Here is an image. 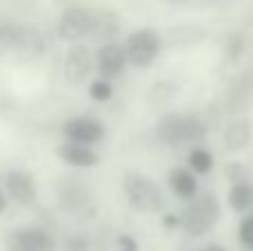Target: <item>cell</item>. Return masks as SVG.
Returning a JSON list of instances; mask_svg holds the SVG:
<instances>
[{
  "instance_id": "obj_1",
  "label": "cell",
  "mask_w": 253,
  "mask_h": 251,
  "mask_svg": "<svg viewBox=\"0 0 253 251\" xmlns=\"http://www.w3.org/2000/svg\"><path fill=\"white\" fill-rule=\"evenodd\" d=\"M207 133H209V127L205 120L196 114H184V111H167L158 118L153 127L156 140L169 149L202 145L207 140Z\"/></svg>"
},
{
  "instance_id": "obj_2",
  "label": "cell",
  "mask_w": 253,
  "mask_h": 251,
  "mask_svg": "<svg viewBox=\"0 0 253 251\" xmlns=\"http://www.w3.org/2000/svg\"><path fill=\"white\" fill-rule=\"evenodd\" d=\"M220 218H222V205L215 191H198L191 200L184 203V209L180 211V229H184L193 238H200L218 227Z\"/></svg>"
},
{
  "instance_id": "obj_3",
  "label": "cell",
  "mask_w": 253,
  "mask_h": 251,
  "mask_svg": "<svg viewBox=\"0 0 253 251\" xmlns=\"http://www.w3.org/2000/svg\"><path fill=\"white\" fill-rule=\"evenodd\" d=\"M123 191H125V198L129 203V207L138 213H144V216L160 213L167 205L160 185L151 176H147L142 171H135V169L125 171Z\"/></svg>"
},
{
  "instance_id": "obj_4",
  "label": "cell",
  "mask_w": 253,
  "mask_h": 251,
  "mask_svg": "<svg viewBox=\"0 0 253 251\" xmlns=\"http://www.w3.org/2000/svg\"><path fill=\"white\" fill-rule=\"evenodd\" d=\"M125 51L126 60L133 69H149L165 51V38L162 31L156 27H138L125 36Z\"/></svg>"
},
{
  "instance_id": "obj_5",
  "label": "cell",
  "mask_w": 253,
  "mask_h": 251,
  "mask_svg": "<svg viewBox=\"0 0 253 251\" xmlns=\"http://www.w3.org/2000/svg\"><path fill=\"white\" fill-rule=\"evenodd\" d=\"M58 205L67 216L93 218L98 211L91 189L83 178H62L58 187Z\"/></svg>"
},
{
  "instance_id": "obj_6",
  "label": "cell",
  "mask_w": 253,
  "mask_h": 251,
  "mask_svg": "<svg viewBox=\"0 0 253 251\" xmlns=\"http://www.w3.org/2000/svg\"><path fill=\"white\" fill-rule=\"evenodd\" d=\"M96 71V51L84 42H71L62 58V76L71 87L84 84Z\"/></svg>"
},
{
  "instance_id": "obj_7",
  "label": "cell",
  "mask_w": 253,
  "mask_h": 251,
  "mask_svg": "<svg viewBox=\"0 0 253 251\" xmlns=\"http://www.w3.org/2000/svg\"><path fill=\"white\" fill-rule=\"evenodd\" d=\"M91 25H93V11L87 7H67L60 11L56 20V34L62 42L71 44V42H83L84 38H89L91 34Z\"/></svg>"
},
{
  "instance_id": "obj_8",
  "label": "cell",
  "mask_w": 253,
  "mask_h": 251,
  "mask_svg": "<svg viewBox=\"0 0 253 251\" xmlns=\"http://www.w3.org/2000/svg\"><path fill=\"white\" fill-rule=\"evenodd\" d=\"M62 138L71 142H80V145H89L96 147L105 140L107 129L93 116H74V118H67L60 127Z\"/></svg>"
},
{
  "instance_id": "obj_9",
  "label": "cell",
  "mask_w": 253,
  "mask_h": 251,
  "mask_svg": "<svg viewBox=\"0 0 253 251\" xmlns=\"http://www.w3.org/2000/svg\"><path fill=\"white\" fill-rule=\"evenodd\" d=\"M167 51H189V49L198 47V44L207 42L209 38V29L198 22H180V25H171L162 31Z\"/></svg>"
},
{
  "instance_id": "obj_10",
  "label": "cell",
  "mask_w": 253,
  "mask_h": 251,
  "mask_svg": "<svg viewBox=\"0 0 253 251\" xmlns=\"http://www.w3.org/2000/svg\"><path fill=\"white\" fill-rule=\"evenodd\" d=\"M4 191L9 200L20 207H34L38 200V182L27 169H9L4 176Z\"/></svg>"
},
{
  "instance_id": "obj_11",
  "label": "cell",
  "mask_w": 253,
  "mask_h": 251,
  "mask_svg": "<svg viewBox=\"0 0 253 251\" xmlns=\"http://www.w3.org/2000/svg\"><path fill=\"white\" fill-rule=\"evenodd\" d=\"M129 67L126 60L125 44L114 40V42H102L96 49V76L107 80H116L125 74V69Z\"/></svg>"
},
{
  "instance_id": "obj_12",
  "label": "cell",
  "mask_w": 253,
  "mask_h": 251,
  "mask_svg": "<svg viewBox=\"0 0 253 251\" xmlns=\"http://www.w3.org/2000/svg\"><path fill=\"white\" fill-rule=\"evenodd\" d=\"M9 251H53L56 240L42 227H20L7 236Z\"/></svg>"
},
{
  "instance_id": "obj_13",
  "label": "cell",
  "mask_w": 253,
  "mask_h": 251,
  "mask_svg": "<svg viewBox=\"0 0 253 251\" xmlns=\"http://www.w3.org/2000/svg\"><path fill=\"white\" fill-rule=\"evenodd\" d=\"M56 156L60 158V163H65L67 167L74 169H93L100 165V154L96 151V147L80 145V142L65 140L56 147Z\"/></svg>"
},
{
  "instance_id": "obj_14",
  "label": "cell",
  "mask_w": 253,
  "mask_h": 251,
  "mask_svg": "<svg viewBox=\"0 0 253 251\" xmlns=\"http://www.w3.org/2000/svg\"><path fill=\"white\" fill-rule=\"evenodd\" d=\"M123 34V16L114 9H98L93 11V25L89 38L96 40L98 44L102 42H114Z\"/></svg>"
},
{
  "instance_id": "obj_15",
  "label": "cell",
  "mask_w": 253,
  "mask_h": 251,
  "mask_svg": "<svg viewBox=\"0 0 253 251\" xmlns=\"http://www.w3.org/2000/svg\"><path fill=\"white\" fill-rule=\"evenodd\" d=\"M253 142V123L245 116L231 118L222 129V145L229 154L245 151Z\"/></svg>"
},
{
  "instance_id": "obj_16",
  "label": "cell",
  "mask_w": 253,
  "mask_h": 251,
  "mask_svg": "<svg viewBox=\"0 0 253 251\" xmlns=\"http://www.w3.org/2000/svg\"><path fill=\"white\" fill-rule=\"evenodd\" d=\"M167 185L173 191V196H178L182 203L191 200L193 196L200 191V182H198V176L184 165H178V167H171L167 171Z\"/></svg>"
},
{
  "instance_id": "obj_17",
  "label": "cell",
  "mask_w": 253,
  "mask_h": 251,
  "mask_svg": "<svg viewBox=\"0 0 253 251\" xmlns=\"http://www.w3.org/2000/svg\"><path fill=\"white\" fill-rule=\"evenodd\" d=\"M47 51V38L36 25L18 22V42L16 53H22L27 58H40Z\"/></svg>"
},
{
  "instance_id": "obj_18",
  "label": "cell",
  "mask_w": 253,
  "mask_h": 251,
  "mask_svg": "<svg viewBox=\"0 0 253 251\" xmlns=\"http://www.w3.org/2000/svg\"><path fill=\"white\" fill-rule=\"evenodd\" d=\"M227 205L238 216L253 211V180L231 182L227 191Z\"/></svg>"
},
{
  "instance_id": "obj_19",
  "label": "cell",
  "mask_w": 253,
  "mask_h": 251,
  "mask_svg": "<svg viewBox=\"0 0 253 251\" xmlns=\"http://www.w3.org/2000/svg\"><path fill=\"white\" fill-rule=\"evenodd\" d=\"M187 167L191 169L196 176H209L215 167V156L209 147L205 145H193L187 151Z\"/></svg>"
},
{
  "instance_id": "obj_20",
  "label": "cell",
  "mask_w": 253,
  "mask_h": 251,
  "mask_svg": "<svg viewBox=\"0 0 253 251\" xmlns=\"http://www.w3.org/2000/svg\"><path fill=\"white\" fill-rule=\"evenodd\" d=\"M175 93H178V84H173L171 80H160V83H156L151 87V91H149V102L156 107H162V105H167Z\"/></svg>"
},
{
  "instance_id": "obj_21",
  "label": "cell",
  "mask_w": 253,
  "mask_h": 251,
  "mask_svg": "<svg viewBox=\"0 0 253 251\" xmlns=\"http://www.w3.org/2000/svg\"><path fill=\"white\" fill-rule=\"evenodd\" d=\"M87 91H89V96H91V100L109 102L111 98H114V80H107V78L96 76L93 80H89Z\"/></svg>"
},
{
  "instance_id": "obj_22",
  "label": "cell",
  "mask_w": 253,
  "mask_h": 251,
  "mask_svg": "<svg viewBox=\"0 0 253 251\" xmlns=\"http://www.w3.org/2000/svg\"><path fill=\"white\" fill-rule=\"evenodd\" d=\"M224 178L231 182H242V180H253V169L242 160H231V163L224 167Z\"/></svg>"
},
{
  "instance_id": "obj_23",
  "label": "cell",
  "mask_w": 253,
  "mask_h": 251,
  "mask_svg": "<svg viewBox=\"0 0 253 251\" xmlns=\"http://www.w3.org/2000/svg\"><path fill=\"white\" fill-rule=\"evenodd\" d=\"M60 251H91V238L87 234H83V231L69 234L62 240Z\"/></svg>"
},
{
  "instance_id": "obj_24",
  "label": "cell",
  "mask_w": 253,
  "mask_h": 251,
  "mask_svg": "<svg viewBox=\"0 0 253 251\" xmlns=\"http://www.w3.org/2000/svg\"><path fill=\"white\" fill-rule=\"evenodd\" d=\"M238 240L247 251H253V211L245 213L238 225Z\"/></svg>"
},
{
  "instance_id": "obj_25",
  "label": "cell",
  "mask_w": 253,
  "mask_h": 251,
  "mask_svg": "<svg viewBox=\"0 0 253 251\" xmlns=\"http://www.w3.org/2000/svg\"><path fill=\"white\" fill-rule=\"evenodd\" d=\"M242 49H245V36H242V34L229 36V40H227V56H229V60L236 62L238 58H240Z\"/></svg>"
},
{
  "instance_id": "obj_26",
  "label": "cell",
  "mask_w": 253,
  "mask_h": 251,
  "mask_svg": "<svg viewBox=\"0 0 253 251\" xmlns=\"http://www.w3.org/2000/svg\"><path fill=\"white\" fill-rule=\"evenodd\" d=\"M116 251H140V245L131 234H120L116 238Z\"/></svg>"
},
{
  "instance_id": "obj_27",
  "label": "cell",
  "mask_w": 253,
  "mask_h": 251,
  "mask_svg": "<svg viewBox=\"0 0 253 251\" xmlns=\"http://www.w3.org/2000/svg\"><path fill=\"white\" fill-rule=\"evenodd\" d=\"M189 4L198 9H222V7H229L231 0H189Z\"/></svg>"
},
{
  "instance_id": "obj_28",
  "label": "cell",
  "mask_w": 253,
  "mask_h": 251,
  "mask_svg": "<svg viewBox=\"0 0 253 251\" xmlns=\"http://www.w3.org/2000/svg\"><path fill=\"white\" fill-rule=\"evenodd\" d=\"M162 225H165V229H178L180 213H165V216H162Z\"/></svg>"
},
{
  "instance_id": "obj_29",
  "label": "cell",
  "mask_w": 253,
  "mask_h": 251,
  "mask_svg": "<svg viewBox=\"0 0 253 251\" xmlns=\"http://www.w3.org/2000/svg\"><path fill=\"white\" fill-rule=\"evenodd\" d=\"M9 203H11V200H9V196H7V191H4V187H0V216L7 211Z\"/></svg>"
},
{
  "instance_id": "obj_30",
  "label": "cell",
  "mask_w": 253,
  "mask_h": 251,
  "mask_svg": "<svg viewBox=\"0 0 253 251\" xmlns=\"http://www.w3.org/2000/svg\"><path fill=\"white\" fill-rule=\"evenodd\" d=\"M205 251H229L227 247H222V245H209Z\"/></svg>"
}]
</instances>
